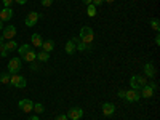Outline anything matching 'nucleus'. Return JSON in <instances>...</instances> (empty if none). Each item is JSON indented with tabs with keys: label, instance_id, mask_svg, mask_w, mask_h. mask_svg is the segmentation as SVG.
Wrapping results in <instances>:
<instances>
[{
	"label": "nucleus",
	"instance_id": "nucleus-1",
	"mask_svg": "<svg viewBox=\"0 0 160 120\" xmlns=\"http://www.w3.org/2000/svg\"><path fill=\"white\" fill-rule=\"evenodd\" d=\"M78 38L82 40L83 43L90 45V43L93 42V38H95V32H93V29H91V28H88V26H83V28L80 29Z\"/></svg>",
	"mask_w": 160,
	"mask_h": 120
},
{
	"label": "nucleus",
	"instance_id": "nucleus-2",
	"mask_svg": "<svg viewBox=\"0 0 160 120\" xmlns=\"http://www.w3.org/2000/svg\"><path fill=\"white\" fill-rule=\"evenodd\" d=\"M144 85H148V78L144 75H133L130 78V87L133 90H141Z\"/></svg>",
	"mask_w": 160,
	"mask_h": 120
},
{
	"label": "nucleus",
	"instance_id": "nucleus-3",
	"mask_svg": "<svg viewBox=\"0 0 160 120\" xmlns=\"http://www.w3.org/2000/svg\"><path fill=\"white\" fill-rule=\"evenodd\" d=\"M22 68V61L21 58H11L8 61V72L10 74H18Z\"/></svg>",
	"mask_w": 160,
	"mask_h": 120
},
{
	"label": "nucleus",
	"instance_id": "nucleus-4",
	"mask_svg": "<svg viewBox=\"0 0 160 120\" xmlns=\"http://www.w3.org/2000/svg\"><path fill=\"white\" fill-rule=\"evenodd\" d=\"M157 90V83H148V85H144L142 88H141V91H139V95H141V98H146V99H149V98H152L154 96V91Z\"/></svg>",
	"mask_w": 160,
	"mask_h": 120
},
{
	"label": "nucleus",
	"instance_id": "nucleus-5",
	"mask_svg": "<svg viewBox=\"0 0 160 120\" xmlns=\"http://www.w3.org/2000/svg\"><path fill=\"white\" fill-rule=\"evenodd\" d=\"M10 83H11L13 87H16V88H24L28 82H26V78H24L22 75H19V74H11Z\"/></svg>",
	"mask_w": 160,
	"mask_h": 120
},
{
	"label": "nucleus",
	"instance_id": "nucleus-6",
	"mask_svg": "<svg viewBox=\"0 0 160 120\" xmlns=\"http://www.w3.org/2000/svg\"><path fill=\"white\" fill-rule=\"evenodd\" d=\"M139 98H141L139 90H133V88H130V90L125 91V99H127L128 102H136V101H139Z\"/></svg>",
	"mask_w": 160,
	"mask_h": 120
},
{
	"label": "nucleus",
	"instance_id": "nucleus-7",
	"mask_svg": "<svg viewBox=\"0 0 160 120\" xmlns=\"http://www.w3.org/2000/svg\"><path fill=\"white\" fill-rule=\"evenodd\" d=\"M38 19H40V15H38V13H37V11H31L29 15L26 16V21H24V22H26V26H28V28H34Z\"/></svg>",
	"mask_w": 160,
	"mask_h": 120
},
{
	"label": "nucleus",
	"instance_id": "nucleus-8",
	"mask_svg": "<svg viewBox=\"0 0 160 120\" xmlns=\"http://www.w3.org/2000/svg\"><path fill=\"white\" fill-rule=\"evenodd\" d=\"M68 115V118L69 120H80L83 117V109H80V108H72V109H69V112L66 114Z\"/></svg>",
	"mask_w": 160,
	"mask_h": 120
},
{
	"label": "nucleus",
	"instance_id": "nucleus-9",
	"mask_svg": "<svg viewBox=\"0 0 160 120\" xmlns=\"http://www.w3.org/2000/svg\"><path fill=\"white\" fill-rule=\"evenodd\" d=\"M18 106H19V109H21L22 112H26V114L32 112V109H34V102H32L31 99H21V101L18 102Z\"/></svg>",
	"mask_w": 160,
	"mask_h": 120
},
{
	"label": "nucleus",
	"instance_id": "nucleus-10",
	"mask_svg": "<svg viewBox=\"0 0 160 120\" xmlns=\"http://www.w3.org/2000/svg\"><path fill=\"white\" fill-rule=\"evenodd\" d=\"M15 35H16V28H15V26H7V28H3V38L5 40H13V38H15Z\"/></svg>",
	"mask_w": 160,
	"mask_h": 120
},
{
	"label": "nucleus",
	"instance_id": "nucleus-11",
	"mask_svg": "<svg viewBox=\"0 0 160 120\" xmlns=\"http://www.w3.org/2000/svg\"><path fill=\"white\" fill-rule=\"evenodd\" d=\"M11 18H13V10H11V8H3V10H0V21L10 22Z\"/></svg>",
	"mask_w": 160,
	"mask_h": 120
},
{
	"label": "nucleus",
	"instance_id": "nucleus-12",
	"mask_svg": "<svg viewBox=\"0 0 160 120\" xmlns=\"http://www.w3.org/2000/svg\"><path fill=\"white\" fill-rule=\"evenodd\" d=\"M114 112H115V106H114L112 102H104V104H102V114H104L106 117H112Z\"/></svg>",
	"mask_w": 160,
	"mask_h": 120
},
{
	"label": "nucleus",
	"instance_id": "nucleus-13",
	"mask_svg": "<svg viewBox=\"0 0 160 120\" xmlns=\"http://www.w3.org/2000/svg\"><path fill=\"white\" fill-rule=\"evenodd\" d=\"M31 43H32V47H35V48H42V43H43L42 35H40V34H32V35H31Z\"/></svg>",
	"mask_w": 160,
	"mask_h": 120
},
{
	"label": "nucleus",
	"instance_id": "nucleus-14",
	"mask_svg": "<svg viewBox=\"0 0 160 120\" xmlns=\"http://www.w3.org/2000/svg\"><path fill=\"white\" fill-rule=\"evenodd\" d=\"M144 77H149V78H154L155 77V68H154V64H151V62L144 64Z\"/></svg>",
	"mask_w": 160,
	"mask_h": 120
},
{
	"label": "nucleus",
	"instance_id": "nucleus-15",
	"mask_svg": "<svg viewBox=\"0 0 160 120\" xmlns=\"http://www.w3.org/2000/svg\"><path fill=\"white\" fill-rule=\"evenodd\" d=\"M72 40H74V43H75V48H77V51H85V50H88V48H90V45L83 43V42H82V40H80L78 37H74Z\"/></svg>",
	"mask_w": 160,
	"mask_h": 120
},
{
	"label": "nucleus",
	"instance_id": "nucleus-16",
	"mask_svg": "<svg viewBox=\"0 0 160 120\" xmlns=\"http://www.w3.org/2000/svg\"><path fill=\"white\" fill-rule=\"evenodd\" d=\"M64 50H66V53H68V55H74V53L77 51V48H75V43H74V40H72V38L66 42V45H64Z\"/></svg>",
	"mask_w": 160,
	"mask_h": 120
},
{
	"label": "nucleus",
	"instance_id": "nucleus-17",
	"mask_svg": "<svg viewBox=\"0 0 160 120\" xmlns=\"http://www.w3.org/2000/svg\"><path fill=\"white\" fill-rule=\"evenodd\" d=\"M35 59H37V53H35L34 50H29V51L22 56V61H26V62H34Z\"/></svg>",
	"mask_w": 160,
	"mask_h": 120
},
{
	"label": "nucleus",
	"instance_id": "nucleus-18",
	"mask_svg": "<svg viewBox=\"0 0 160 120\" xmlns=\"http://www.w3.org/2000/svg\"><path fill=\"white\" fill-rule=\"evenodd\" d=\"M42 50L47 51V53H51L53 50H55V42H53V40H45V42L42 43Z\"/></svg>",
	"mask_w": 160,
	"mask_h": 120
},
{
	"label": "nucleus",
	"instance_id": "nucleus-19",
	"mask_svg": "<svg viewBox=\"0 0 160 120\" xmlns=\"http://www.w3.org/2000/svg\"><path fill=\"white\" fill-rule=\"evenodd\" d=\"M3 47H5V50L10 53V51H15V50H18V43L15 42V40H7V42L3 43Z\"/></svg>",
	"mask_w": 160,
	"mask_h": 120
},
{
	"label": "nucleus",
	"instance_id": "nucleus-20",
	"mask_svg": "<svg viewBox=\"0 0 160 120\" xmlns=\"http://www.w3.org/2000/svg\"><path fill=\"white\" fill-rule=\"evenodd\" d=\"M37 59L38 61H42V62H47V61H50V53H47V51H38L37 53Z\"/></svg>",
	"mask_w": 160,
	"mask_h": 120
},
{
	"label": "nucleus",
	"instance_id": "nucleus-21",
	"mask_svg": "<svg viewBox=\"0 0 160 120\" xmlns=\"http://www.w3.org/2000/svg\"><path fill=\"white\" fill-rule=\"evenodd\" d=\"M29 50H32V45H29V43H24V45H21L19 48H18V53H19V56L22 58L26 53H28Z\"/></svg>",
	"mask_w": 160,
	"mask_h": 120
},
{
	"label": "nucleus",
	"instance_id": "nucleus-22",
	"mask_svg": "<svg viewBox=\"0 0 160 120\" xmlns=\"http://www.w3.org/2000/svg\"><path fill=\"white\" fill-rule=\"evenodd\" d=\"M96 10H98V8H96L95 5H91V3L87 5V15H88L90 18H95V16H96Z\"/></svg>",
	"mask_w": 160,
	"mask_h": 120
},
{
	"label": "nucleus",
	"instance_id": "nucleus-23",
	"mask_svg": "<svg viewBox=\"0 0 160 120\" xmlns=\"http://www.w3.org/2000/svg\"><path fill=\"white\" fill-rule=\"evenodd\" d=\"M10 78H11L10 72H3V74H0V83H3V85L10 83Z\"/></svg>",
	"mask_w": 160,
	"mask_h": 120
},
{
	"label": "nucleus",
	"instance_id": "nucleus-24",
	"mask_svg": "<svg viewBox=\"0 0 160 120\" xmlns=\"http://www.w3.org/2000/svg\"><path fill=\"white\" fill-rule=\"evenodd\" d=\"M32 111H35V114H42V112H45V106L42 102H35Z\"/></svg>",
	"mask_w": 160,
	"mask_h": 120
},
{
	"label": "nucleus",
	"instance_id": "nucleus-25",
	"mask_svg": "<svg viewBox=\"0 0 160 120\" xmlns=\"http://www.w3.org/2000/svg\"><path fill=\"white\" fill-rule=\"evenodd\" d=\"M151 28L158 34V31H160V24H158V19H157V18H152V19H151Z\"/></svg>",
	"mask_w": 160,
	"mask_h": 120
},
{
	"label": "nucleus",
	"instance_id": "nucleus-26",
	"mask_svg": "<svg viewBox=\"0 0 160 120\" xmlns=\"http://www.w3.org/2000/svg\"><path fill=\"white\" fill-rule=\"evenodd\" d=\"M0 56H2V58H7V56H8V51L5 50L3 45H0Z\"/></svg>",
	"mask_w": 160,
	"mask_h": 120
},
{
	"label": "nucleus",
	"instance_id": "nucleus-27",
	"mask_svg": "<svg viewBox=\"0 0 160 120\" xmlns=\"http://www.w3.org/2000/svg\"><path fill=\"white\" fill-rule=\"evenodd\" d=\"M51 5H53V0H42V7L48 8V7H51Z\"/></svg>",
	"mask_w": 160,
	"mask_h": 120
},
{
	"label": "nucleus",
	"instance_id": "nucleus-28",
	"mask_svg": "<svg viewBox=\"0 0 160 120\" xmlns=\"http://www.w3.org/2000/svg\"><path fill=\"white\" fill-rule=\"evenodd\" d=\"M2 2H3V8H11L13 0H2Z\"/></svg>",
	"mask_w": 160,
	"mask_h": 120
},
{
	"label": "nucleus",
	"instance_id": "nucleus-29",
	"mask_svg": "<svg viewBox=\"0 0 160 120\" xmlns=\"http://www.w3.org/2000/svg\"><path fill=\"white\" fill-rule=\"evenodd\" d=\"M102 3H104V2H102V0H91V5H95L96 8H98V7H101Z\"/></svg>",
	"mask_w": 160,
	"mask_h": 120
},
{
	"label": "nucleus",
	"instance_id": "nucleus-30",
	"mask_svg": "<svg viewBox=\"0 0 160 120\" xmlns=\"http://www.w3.org/2000/svg\"><path fill=\"white\" fill-rule=\"evenodd\" d=\"M55 120H69V118H68V115H64V114H61V115H58V117H56Z\"/></svg>",
	"mask_w": 160,
	"mask_h": 120
},
{
	"label": "nucleus",
	"instance_id": "nucleus-31",
	"mask_svg": "<svg viewBox=\"0 0 160 120\" xmlns=\"http://www.w3.org/2000/svg\"><path fill=\"white\" fill-rule=\"evenodd\" d=\"M117 95H118V98H122V99H123V98H125V90H120Z\"/></svg>",
	"mask_w": 160,
	"mask_h": 120
},
{
	"label": "nucleus",
	"instance_id": "nucleus-32",
	"mask_svg": "<svg viewBox=\"0 0 160 120\" xmlns=\"http://www.w3.org/2000/svg\"><path fill=\"white\" fill-rule=\"evenodd\" d=\"M13 2H16L18 5H24L26 2H28V0H13Z\"/></svg>",
	"mask_w": 160,
	"mask_h": 120
},
{
	"label": "nucleus",
	"instance_id": "nucleus-33",
	"mask_svg": "<svg viewBox=\"0 0 160 120\" xmlns=\"http://www.w3.org/2000/svg\"><path fill=\"white\" fill-rule=\"evenodd\" d=\"M155 45H157V47L160 45V35H158V34L155 35Z\"/></svg>",
	"mask_w": 160,
	"mask_h": 120
},
{
	"label": "nucleus",
	"instance_id": "nucleus-34",
	"mask_svg": "<svg viewBox=\"0 0 160 120\" xmlns=\"http://www.w3.org/2000/svg\"><path fill=\"white\" fill-rule=\"evenodd\" d=\"M31 68H32V71H37V69H38V68H37V66H35L34 62H31Z\"/></svg>",
	"mask_w": 160,
	"mask_h": 120
},
{
	"label": "nucleus",
	"instance_id": "nucleus-35",
	"mask_svg": "<svg viewBox=\"0 0 160 120\" xmlns=\"http://www.w3.org/2000/svg\"><path fill=\"white\" fill-rule=\"evenodd\" d=\"M3 43H5V38H3L2 35H0V45H3Z\"/></svg>",
	"mask_w": 160,
	"mask_h": 120
},
{
	"label": "nucleus",
	"instance_id": "nucleus-36",
	"mask_svg": "<svg viewBox=\"0 0 160 120\" xmlns=\"http://www.w3.org/2000/svg\"><path fill=\"white\" fill-rule=\"evenodd\" d=\"M82 2H83L85 5H90V3H91V0H82Z\"/></svg>",
	"mask_w": 160,
	"mask_h": 120
},
{
	"label": "nucleus",
	"instance_id": "nucleus-37",
	"mask_svg": "<svg viewBox=\"0 0 160 120\" xmlns=\"http://www.w3.org/2000/svg\"><path fill=\"white\" fill-rule=\"evenodd\" d=\"M102 2H106V3H114L115 0H102Z\"/></svg>",
	"mask_w": 160,
	"mask_h": 120
},
{
	"label": "nucleus",
	"instance_id": "nucleus-38",
	"mask_svg": "<svg viewBox=\"0 0 160 120\" xmlns=\"http://www.w3.org/2000/svg\"><path fill=\"white\" fill-rule=\"evenodd\" d=\"M29 120H38V117L37 115H32V117H29Z\"/></svg>",
	"mask_w": 160,
	"mask_h": 120
},
{
	"label": "nucleus",
	"instance_id": "nucleus-39",
	"mask_svg": "<svg viewBox=\"0 0 160 120\" xmlns=\"http://www.w3.org/2000/svg\"><path fill=\"white\" fill-rule=\"evenodd\" d=\"M0 31H3V21H0Z\"/></svg>",
	"mask_w": 160,
	"mask_h": 120
}]
</instances>
